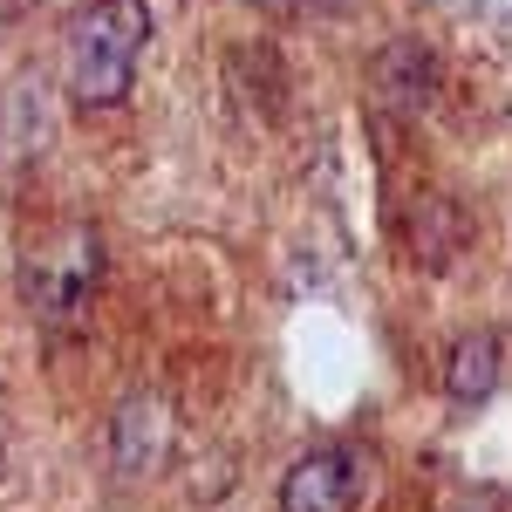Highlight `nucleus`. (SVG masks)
<instances>
[{"label": "nucleus", "mask_w": 512, "mask_h": 512, "mask_svg": "<svg viewBox=\"0 0 512 512\" xmlns=\"http://www.w3.org/2000/svg\"><path fill=\"white\" fill-rule=\"evenodd\" d=\"M151 48V0H89L69 21L62 82L76 110H123L137 89V62Z\"/></svg>", "instance_id": "f257e3e1"}, {"label": "nucleus", "mask_w": 512, "mask_h": 512, "mask_svg": "<svg viewBox=\"0 0 512 512\" xmlns=\"http://www.w3.org/2000/svg\"><path fill=\"white\" fill-rule=\"evenodd\" d=\"M103 287V233L89 219H48L21 246V301L41 328L69 335L89 321V301Z\"/></svg>", "instance_id": "f03ea898"}, {"label": "nucleus", "mask_w": 512, "mask_h": 512, "mask_svg": "<svg viewBox=\"0 0 512 512\" xmlns=\"http://www.w3.org/2000/svg\"><path fill=\"white\" fill-rule=\"evenodd\" d=\"M362 492H369L362 451L321 444V451H308V458L287 465V478H280V512H355Z\"/></svg>", "instance_id": "7ed1b4c3"}, {"label": "nucleus", "mask_w": 512, "mask_h": 512, "mask_svg": "<svg viewBox=\"0 0 512 512\" xmlns=\"http://www.w3.org/2000/svg\"><path fill=\"white\" fill-rule=\"evenodd\" d=\"M499 376H506V349H499V335H458L451 355H444V396L458 403V410H478V403H492L499 396Z\"/></svg>", "instance_id": "20e7f679"}, {"label": "nucleus", "mask_w": 512, "mask_h": 512, "mask_svg": "<svg viewBox=\"0 0 512 512\" xmlns=\"http://www.w3.org/2000/svg\"><path fill=\"white\" fill-rule=\"evenodd\" d=\"M164 451V410L158 396H123L117 403V444H110V458H117V472H151V458Z\"/></svg>", "instance_id": "39448f33"}, {"label": "nucleus", "mask_w": 512, "mask_h": 512, "mask_svg": "<svg viewBox=\"0 0 512 512\" xmlns=\"http://www.w3.org/2000/svg\"><path fill=\"white\" fill-rule=\"evenodd\" d=\"M376 82H383V96H390L396 110H424L437 96V62L424 41H396L383 48V62H376Z\"/></svg>", "instance_id": "423d86ee"}]
</instances>
